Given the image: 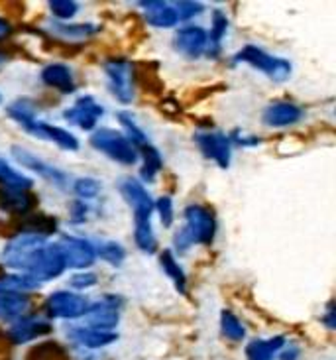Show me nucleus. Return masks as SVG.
I'll list each match as a JSON object with an SVG mask.
<instances>
[{
	"label": "nucleus",
	"instance_id": "obj_33",
	"mask_svg": "<svg viewBox=\"0 0 336 360\" xmlns=\"http://www.w3.org/2000/svg\"><path fill=\"white\" fill-rule=\"evenodd\" d=\"M96 258H101L103 262L110 264V266H122L126 260V248L116 240H101L95 244Z\"/></svg>",
	"mask_w": 336,
	"mask_h": 360
},
{
	"label": "nucleus",
	"instance_id": "obj_26",
	"mask_svg": "<svg viewBox=\"0 0 336 360\" xmlns=\"http://www.w3.org/2000/svg\"><path fill=\"white\" fill-rule=\"evenodd\" d=\"M138 154L142 158V169H140V177L144 184H154L157 174L162 172L164 167V158L162 152L154 146V144H148V146L140 148Z\"/></svg>",
	"mask_w": 336,
	"mask_h": 360
},
{
	"label": "nucleus",
	"instance_id": "obj_25",
	"mask_svg": "<svg viewBox=\"0 0 336 360\" xmlns=\"http://www.w3.org/2000/svg\"><path fill=\"white\" fill-rule=\"evenodd\" d=\"M226 32H228L226 14L222 10H214L212 12L211 32H207L209 34V44H207V51H205L207 58H219L222 49V39L226 38Z\"/></svg>",
	"mask_w": 336,
	"mask_h": 360
},
{
	"label": "nucleus",
	"instance_id": "obj_7",
	"mask_svg": "<svg viewBox=\"0 0 336 360\" xmlns=\"http://www.w3.org/2000/svg\"><path fill=\"white\" fill-rule=\"evenodd\" d=\"M56 244H58L59 252H61L65 268H71V270H86V268H91L95 264L96 250L95 244L91 243V240H85L81 236L65 234Z\"/></svg>",
	"mask_w": 336,
	"mask_h": 360
},
{
	"label": "nucleus",
	"instance_id": "obj_13",
	"mask_svg": "<svg viewBox=\"0 0 336 360\" xmlns=\"http://www.w3.org/2000/svg\"><path fill=\"white\" fill-rule=\"evenodd\" d=\"M105 117V107L96 101L93 95H83L79 97L73 107H69L63 110V118L75 124L81 130H86V132H93L96 130V124L98 120Z\"/></svg>",
	"mask_w": 336,
	"mask_h": 360
},
{
	"label": "nucleus",
	"instance_id": "obj_24",
	"mask_svg": "<svg viewBox=\"0 0 336 360\" xmlns=\"http://www.w3.org/2000/svg\"><path fill=\"white\" fill-rule=\"evenodd\" d=\"M34 207V197L28 191L0 189V209L12 214H26Z\"/></svg>",
	"mask_w": 336,
	"mask_h": 360
},
{
	"label": "nucleus",
	"instance_id": "obj_11",
	"mask_svg": "<svg viewBox=\"0 0 336 360\" xmlns=\"http://www.w3.org/2000/svg\"><path fill=\"white\" fill-rule=\"evenodd\" d=\"M120 195L124 197V201L134 213V223L140 221H152V213H154V199L150 191L146 189L142 181H138L134 177H124L118 184Z\"/></svg>",
	"mask_w": 336,
	"mask_h": 360
},
{
	"label": "nucleus",
	"instance_id": "obj_34",
	"mask_svg": "<svg viewBox=\"0 0 336 360\" xmlns=\"http://www.w3.org/2000/svg\"><path fill=\"white\" fill-rule=\"evenodd\" d=\"M221 329L222 335L228 339V341L240 342L246 339V327L242 325V321L228 309H224L221 313Z\"/></svg>",
	"mask_w": 336,
	"mask_h": 360
},
{
	"label": "nucleus",
	"instance_id": "obj_1",
	"mask_svg": "<svg viewBox=\"0 0 336 360\" xmlns=\"http://www.w3.org/2000/svg\"><path fill=\"white\" fill-rule=\"evenodd\" d=\"M217 236V219L209 207L199 203L187 205L183 211V226L173 234V250L185 254L195 244L211 246Z\"/></svg>",
	"mask_w": 336,
	"mask_h": 360
},
{
	"label": "nucleus",
	"instance_id": "obj_30",
	"mask_svg": "<svg viewBox=\"0 0 336 360\" xmlns=\"http://www.w3.org/2000/svg\"><path fill=\"white\" fill-rule=\"evenodd\" d=\"M116 117H118V122H120L122 128H124V132H122V134L130 140V144H132L136 150H140V148H144L150 144L148 134H146L144 130H142V127L136 122V118L132 117V112H128V110H120Z\"/></svg>",
	"mask_w": 336,
	"mask_h": 360
},
{
	"label": "nucleus",
	"instance_id": "obj_9",
	"mask_svg": "<svg viewBox=\"0 0 336 360\" xmlns=\"http://www.w3.org/2000/svg\"><path fill=\"white\" fill-rule=\"evenodd\" d=\"M65 272V264L61 258L58 244L56 243H46L38 250V254L34 256V260L30 262L28 276L34 278L36 282H49V280H56L61 274Z\"/></svg>",
	"mask_w": 336,
	"mask_h": 360
},
{
	"label": "nucleus",
	"instance_id": "obj_29",
	"mask_svg": "<svg viewBox=\"0 0 336 360\" xmlns=\"http://www.w3.org/2000/svg\"><path fill=\"white\" fill-rule=\"evenodd\" d=\"M160 264H162V270L165 272V276L175 285V290L179 293L187 292V276H185V270L177 262L173 250H164V252L160 254Z\"/></svg>",
	"mask_w": 336,
	"mask_h": 360
},
{
	"label": "nucleus",
	"instance_id": "obj_28",
	"mask_svg": "<svg viewBox=\"0 0 336 360\" xmlns=\"http://www.w3.org/2000/svg\"><path fill=\"white\" fill-rule=\"evenodd\" d=\"M0 185L2 189H18V191H30L32 185H34V179L28 176H24L22 172H18L16 167H12L6 162L0 158Z\"/></svg>",
	"mask_w": 336,
	"mask_h": 360
},
{
	"label": "nucleus",
	"instance_id": "obj_46",
	"mask_svg": "<svg viewBox=\"0 0 336 360\" xmlns=\"http://www.w3.org/2000/svg\"><path fill=\"white\" fill-rule=\"evenodd\" d=\"M0 103H2V95H0Z\"/></svg>",
	"mask_w": 336,
	"mask_h": 360
},
{
	"label": "nucleus",
	"instance_id": "obj_38",
	"mask_svg": "<svg viewBox=\"0 0 336 360\" xmlns=\"http://www.w3.org/2000/svg\"><path fill=\"white\" fill-rule=\"evenodd\" d=\"M173 10L179 20H191L195 16H201L205 12V4L202 2H177L173 4Z\"/></svg>",
	"mask_w": 336,
	"mask_h": 360
},
{
	"label": "nucleus",
	"instance_id": "obj_45",
	"mask_svg": "<svg viewBox=\"0 0 336 360\" xmlns=\"http://www.w3.org/2000/svg\"><path fill=\"white\" fill-rule=\"evenodd\" d=\"M6 61H8V56L0 51V65H2V63H6Z\"/></svg>",
	"mask_w": 336,
	"mask_h": 360
},
{
	"label": "nucleus",
	"instance_id": "obj_12",
	"mask_svg": "<svg viewBox=\"0 0 336 360\" xmlns=\"http://www.w3.org/2000/svg\"><path fill=\"white\" fill-rule=\"evenodd\" d=\"M12 152V158L18 162L20 166L26 167V169H32L34 174H38L41 179H46L51 185H56L58 189H67L69 187V177L65 172H61L59 167L51 166L48 162H44L41 158H38L36 154H32L30 150L22 146H12L10 148Z\"/></svg>",
	"mask_w": 336,
	"mask_h": 360
},
{
	"label": "nucleus",
	"instance_id": "obj_35",
	"mask_svg": "<svg viewBox=\"0 0 336 360\" xmlns=\"http://www.w3.org/2000/svg\"><path fill=\"white\" fill-rule=\"evenodd\" d=\"M73 193L77 195L81 201H91L101 193V181L95 177H79L73 181Z\"/></svg>",
	"mask_w": 336,
	"mask_h": 360
},
{
	"label": "nucleus",
	"instance_id": "obj_37",
	"mask_svg": "<svg viewBox=\"0 0 336 360\" xmlns=\"http://www.w3.org/2000/svg\"><path fill=\"white\" fill-rule=\"evenodd\" d=\"M154 211H157L160 221H162V224H164L165 229L172 226L173 219H175V211H173V199L169 195H164V197H160L157 201H154Z\"/></svg>",
	"mask_w": 336,
	"mask_h": 360
},
{
	"label": "nucleus",
	"instance_id": "obj_16",
	"mask_svg": "<svg viewBox=\"0 0 336 360\" xmlns=\"http://www.w3.org/2000/svg\"><path fill=\"white\" fill-rule=\"evenodd\" d=\"M51 331V323L44 317H39L36 313H28L24 315L18 321L10 323L8 337L10 341L16 342V345H24V342L34 341V339H39L44 335H48Z\"/></svg>",
	"mask_w": 336,
	"mask_h": 360
},
{
	"label": "nucleus",
	"instance_id": "obj_41",
	"mask_svg": "<svg viewBox=\"0 0 336 360\" xmlns=\"http://www.w3.org/2000/svg\"><path fill=\"white\" fill-rule=\"evenodd\" d=\"M228 138H231L232 144H238V146L242 148H254V146H258V144H261L259 136H254V134H244V132H240V130H234L232 134H228Z\"/></svg>",
	"mask_w": 336,
	"mask_h": 360
},
{
	"label": "nucleus",
	"instance_id": "obj_20",
	"mask_svg": "<svg viewBox=\"0 0 336 360\" xmlns=\"http://www.w3.org/2000/svg\"><path fill=\"white\" fill-rule=\"evenodd\" d=\"M140 8L146 10V20L150 26L157 30L175 28L179 24V18L175 14L172 4L167 2H160V0H148V2H140Z\"/></svg>",
	"mask_w": 336,
	"mask_h": 360
},
{
	"label": "nucleus",
	"instance_id": "obj_4",
	"mask_svg": "<svg viewBox=\"0 0 336 360\" xmlns=\"http://www.w3.org/2000/svg\"><path fill=\"white\" fill-rule=\"evenodd\" d=\"M232 59H234V63H246V65H250V68L258 69L261 73H266V75H268L271 81H276V83L287 81V79L291 77V73H293V65H291L289 59L271 56L266 49L258 48V46H254V44H248V46H244L242 49H238L236 56Z\"/></svg>",
	"mask_w": 336,
	"mask_h": 360
},
{
	"label": "nucleus",
	"instance_id": "obj_2",
	"mask_svg": "<svg viewBox=\"0 0 336 360\" xmlns=\"http://www.w3.org/2000/svg\"><path fill=\"white\" fill-rule=\"evenodd\" d=\"M46 243H48L46 234L34 233V231L18 233L4 244L2 264L10 270H14V272L26 274L30 268V262L34 260V256L38 254L39 248Z\"/></svg>",
	"mask_w": 336,
	"mask_h": 360
},
{
	"label": "nucleus",
	"instance_id": "obj_32",
	"mask_svg": "<svg viewBox=\"0 0 336 360\" xmlns=\"http://www.w3.org/2000/svg\"><path fill=\"white\" fill-rule=\"evenodd\" d=\"M134 243L144 254H154L157 250V238H155L152 221L134 223Z\"/></svg>",
	"mask_w": 336,
	"mask_h": 360
},
{
	"label": "nucleus",
	"instance_id": "obj_6",
	"mask_svg": "<svg viewBox=\"0 0 336 360\" xmlns=\"http://www.w3.org/2000/svg\"><path fill=\"white\" fill-rule=\"evenodd\" d=\"M122 297L115 293H106L101 302L91 303L89 309L83 315L85 327L96 329V331H115L116 325L120 321V307H122Z\"/></svg>",
	"mask_w": 336,
	"mask_h": 360
},
{
	"label": "nucleus",
	"instance_id": "obj_22",
	"mask_svg": "<svg viewBox=\"0 0 336 360\" xmlns=\"http://www.w3.org/2000/svg\"><path fill=\"white\" fill-rule=\"evenodd\" d=\"M287 345L283 335L271 337V339H254L246 347V359L248 360H276L279 351Z\"/></svg>",
	"mask_w": 336,
	"mask_h": 360
},
{
	"label": "nucleus",
	"instance_id": "obj_3",
	"mask_svg": "<svg viewBox=\"0 0 336 360\" xmlns=\"http://www.w3.org/2000/svg\"><path fill=\"white\" fill-rule=\"evenodd\" d=\"M89 142L96 152L105 154L108 160H112L116 164L134 166L140 160V154L130 144V140L120 130H115V128H96V130H93Z\"/></svg>",
	"mask_w": 336,
	"mask_h": 360
},
{
	"label": "nucleus",
	"instance_id": "obj_15",
	"mask_svg": "<svg viewBox=\"0 0 336 360\" xmlns=\"http://www.w3.org/2000/svg\"><path fill=\"white\" fill-rule=\"evenodd\" d=\"M22 128L30 132L32 136L39 138V140H48V142H53L56 146H59L61 150H67V152H77L79 150V140L75 134H71L65 128L53 127V124H48L39 118H34L26 124H22Z\"/></svg>",
	"mask_w": 336,
	"mask_h": 360
},
{
	"label": "nucleus",
	"instance_id": "obj_19",
	"mask_svg": "<svg viewBox=\"0 0 336 360\" xmlns=\"http://www.w3.org/2000/svg\"><path fill=\"white\" fill-rule=\"evenodd\" d=\"M67 337L73 342H77L79 347L91 349V351L105 349L108 345L118 341V335L115 331H96L91 327H73L67 331Z\"/></svg>",
	"mask_w": 336,
	"mask_h": 360
},
{
	"label": "nucleus",
	"instance_id": "obj_21",
	"mask_svg": "<svg viewBox=\"0 0 336 360\" xmlns=\"http://www.w3.org/2000/svg\"><path fill=\"white\" fill-rule=\"evenodd\" d=\"M32 300L24 293H0V321L14 323L28 315Z\"/></svg>",
	"mask_w": 336,
	"mask_h": 360
},
{
	"label": "nucleus",
	"instance_id": "obj_40",
	"mask_svg": "<svg viewBox=\"0 0 336 360\" xmlns=\"http://www.w3.org/2000/svg\"><path fill=\"white\" fill-rule=\"evenodd\" d=\"M89 214H91V207H89L86 201L75 199V201L71 203V209H69V221L73 224L85 223L86 219H89Z\"/></svg>",
	"mask_w": 336,
	"mask_h": 360
},
{
	"label": "nucleus",
	"instance_id": "obj_43",
	"mask_svg": "<svg viewBox=\"0 0 336 360\" xmlns=\"http://www.w3.org/2000/svg\"><path fill=\"white\" fill-rule=\"evenodd\" d=\"M321 321L325 323L327 325V329H336V319H335V303L332 302H328L327 305V311H325V315L321 317Z\"/></svg>",
	"mask_w": 336,
	"mask_h": 360
},
{
	"label": "nucleus",
	"instance_id": "obj_27",
	"mask_svg": "<svg viewBox=\"0 0 336 360\" xmlns=\"http://www.w3.org/2000/svg\"><path fill=\"white\" fill-rule=\"evenodd\" d=\"M41 283L36 282L34 278H30L28 274H6V276H0V293H24L28 295L30 292H36L39 290Z\"/></svg>",
	"mask_w": 336,
	"mask_h": 360
},
{
	"label": "nucleus",
	"instance_id": "obj_8",
	"mask_svg": "<svg viewBox=\"0 0 336 360\" xmlns=\"http://www.w3.org/2000/svg\"><path fill=\"white\" fill-rule=\"evenodd\" d=\"M91 303L86 302V297L79 295L69 290H58V292L49 293L46 300V313L51 319H83V315L89 309Z\"/></svg>",
	"mask_w": 336,
	"mask_h": 360
},
{
	"label": "nucleus",
	"instance_id": "obj_42",
	"mask_svg": "<svg viewBox=\"0 0 336 360\" xmlns=\"http://www.w3.org/2000/svg\"><path fill=\"white\" fill-rule=\"evenodd\" d=\"M279 360H299L301 356V349L295 345H285L281 351H279Z\"/></svg>",
	"mask_w": 336,
	"mask_h": 360
},
{
	"label": "nucleus",
	"instance_id": "obj_18",
	"mask_svg": "<svg viewBox=\"0 0 336 360\" xmlns=\"http://www.w3.org/2000/svg\"><path fill=\"white\" fill-rule=\"evenodd\" d=\"M39 77L44 81V85H48L49 89H56L61 95H73L77 89L73 71L65 63H49L41 69Z\"/></svg>",
	"mask_w": 336,
	"mask_h": 360
},
{
	"label": "nucleus",
	"instance_id": "obj_14",
	"mask_svg": "<svg viewBox=\"0 0 336 360\" xmlns=\"http://www.w3.org/2000/svg\"><path fill=\"white\" fill-rule=\"evenodd\" d=\"M207 44H209V34L202 26H183L173 36V49L191 61L205 56Z\"/></svg>",
	"mask_w": 336,
	"mask_h": 360
},
{
	"label": "nucleus",
	"instance_id": "obj_39",
	"mask_svg": "<svg viewBox=\"0 0 336 360\" xmlns=\"http://www.w3.org/2000/svg\"><path fill=\"white\" fill-rule=\"evenodd\" d=\"M96 282H98V276L95 272H77L73 274L71 278H69V285L73 288V290H91V288H95Z\"/></svg>",
	"mask_w": 336,
	"mask_h": 360
},
{
	"label": "nucleus",
	"instance_id": "obj_23",
	"mask_svg": "<svg viewBox=\"0 0 336 360\" xmlns=\"http://www.w3.org/2000/svg\"><path fill=\"white\" fill-rule=\"evenodd\" d=\"M49 32L59 39L65 41H81L96 36L101 32L98 24H63V22H53L49 24Z\"/></svg>",
	"mask_w": 336,
	"mask_h": 360
},
{
	"label": "nucleus",
	"instance_id": "obj_10",
	"mask_svg": "<svg viewBox=\"0 0 336 360\" xmlns=\"http://www.w3.org/2000/svg\"><path fill=\"white\" fill-rule=\"evenodd\" d=\"M195 144L205 158L212 160L221 169H228L232 162V142L228 134L217 130H202L195 134Z\"/></svg>",
	"mask_w": 336,
	"mask_h": 360
},
{
	"label": "nucleus",
	"instance_id": "obj_17",
	"mask_svg": "<svg viewBox=\"0 0 336 360\" xmlns=\"http://www.w3.org/2000/svg\"><path fill=\"white\" fill-rule=\"evenodd\" d=\"M305 117V110L289 101H276L269 103L261 112V122L269 128H285L297 124Z\"/></svg>",
	"mask_w": 336,
	"mask_h": 360
},
{
	"label": "nucleus",
	"instance_id": "obj_36",
	"mask_svg": "<svg viewBox=\"0 0 336 360\" xmlns=\"http://www.w3.org/2000/svg\"><path fill=\"white\" fill-rule=\"evenodd\" d=\"M49 10L56 18L65 24L67 20L75 18L79 14V2H75V0H53V2H49Z\"/></svg>",
	"mask_w": 336,
	"mask_h": 360
},
{
	"label": "nucleus",
	"instance_id": "obj_44",
	"mask_svg": "<svg viewBox=\"0 0 336 360\" xmlns=\"http://www.w3.org/2000/svg\"><path fill=\"white\" fill-rule=\"evenodd\" d=\"M10 34H12V26H10V22L6 18H0V39L8 38Z\"/></svg>",
	"mask_w": 336,
	"mask_h": 360
},
{
	"label": "nucleus",
	"instance_id": "obj_31",
	"mask_svg": "<svg viewBox=\"0 0 336 360\" xmlns=\"http://www.w3.org/2000/svg\"><path fill=\"white\" fill-rule=\"evenodd\" d=\"M6 115L22 127L30 120L38 118V108H36V103H32L30 98H16L6 107Z\"/></svg>",
	"mask_w": 336,
	"mask_h": 360
},
{
	"label": "nucleus",
	"instance_id": "obj_5",
	"mask_svg": "<svg viewBox=\"0 0 336 360\" xmlns=\"http://www.w3.org/2000/svg\"><path fill=\"white\" fill-rule=\"evenodd\" d=\"M106 85L110 95L122 103V105H130L134 101L136 87H134V63L130 59L124 58H112L106 59L105 65Z\"/></svg>",
	"mask_w": 336,
	"mask_h": 360
}]
</instances>
